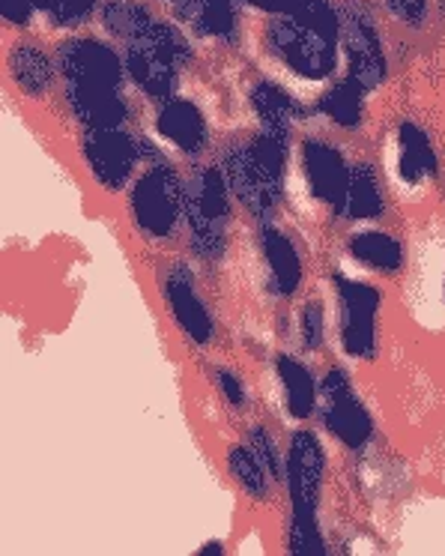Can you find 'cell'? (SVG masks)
Listing matches in <instances>:
<instances>
[{
  "label": "cell",
  "mask_w": 445,
  "mask_h": 556,
  "mask_svg": "<svg viewBox=\"0 0 445 556\" xmlns=\"http://www.w3.org/2000/svg\"><path fill=\"white\" fill-rule=\"evenodd\" d=\"M58 73L63 99L81 129H120L132 121L126 97V61L111 42L97 37H69L58 46Z\"/></svg>",
  "instance_id": "obj_1"
},
{
  "label": "cell",
  "mask_w": 445,
  "mask_h": 556,
  "mask_svg": "<svg viewBox=\"0 0 445 556\" xmlns=\"http://www.w3.org/2000/svg\"><path fill=\"white\" fill-rule=\"evenodd\" d=\"M264 51L293 81L329 85L344 61L341 7L332 0H308L296 13L269 15L264 27Z\"/></svg>",
  "instance_id": "obj_2"
},
{
  "label": "cell",
  "mask_w": 445,
  "mask_h": 556,
  "mask_svg": "<svg viewBox=\"0 0 445 556\" xmlns=\"http://www.w3.org/2000/svg\"><path fill=\"white\" fill-rule=\"evenodd\" d=\"M293 156V132L257 126L252 135L221 153L218 165L230 182V192L245 213L264 222H276L288 194V168Z\"/></svg>",
  "instance_id": "obj_3"
},
{
  "label": "cell",
  "mask_w": 445,
  "mask_h": 556,
  "mask_svg": "<svg viewBox=\"0 0 445 556\" xmlns=\"http://www.w3.org/2000/svg\"><path fill=\"white\" fill-rule=\"evenodd\" d=\"M233 192L218 162L194 165L186 174V237L198 261L216 264L228 252Z\"/></svg>",
  "instance_id": "obj_4"
},
{
  "label": "cell",
  "mask_w": 445,
  "mask_h": 556,
  "mask_svg": "<svg viewBox=\"0 0 445 556\" xmlns=\"http://www.w3.org/2000/svg\"><path fill=\"white\" fill-rule=\"evenodd\" d=\"M192 58V39L186 34V27L165 22V18H156V25L150 27L144 37L123 46L129 85L153 102L177 93L182 73L189 70Z\"/></svg>",
  "instance_id": "obj_5"
},
{
  "label": "cell",
  "mask_w": 445,
  "mask_h": 556,
  "mask_svg": "<svg viewBox=\"0 0 445 556\" xmlns=\"http://www.w3.org/2000/svg\"><path fill=\"white\" fill-rule=\"evenodd\" d=\"M129 218L150 242L170 240L186 225V177L168 156H156L129 182Z\"/></svg>",
  "instance_id": "obj_6"
},
{
  "label": "cell",
  "mask_w": 445,
  "mask_h": 556,
  "mask_svg": "<svg viewBox=\"0 0 445 556\" xmlns=\"http://www.w3.org/2000/svg\"><path fill=\"white\" fill-rule=\"evenodd\" d=\"M165 156L150 138L132 132L129 126L120 129H85L81 135V159L90 177L105 192H123L138 177L150 159Z\"/></svg>",
  "instance_id": "obj_7"
},
{
  "label": "cell",
  "mask_w": 445,
  "mask_h": 556,
  "mask_svg": "<svg viewBox=\"0 0 445 556\" xmlns=\"http://www.w3.org/2000/svg\"><path fill=\"white\" fill-rule=\"evenodd\" d=\"M338 305V348L353 363H373L380 356V315L383 291L373 281L335 273L332 276Z\"/></svg>",
  "instance_id": "obj_8"
},
{
  "label": "cell",
  "mask_w": 445,
  "mask_h": 556,
  "mask_svg": "<svg viewBox=\"0 0 445 556\" xmlns=\"http://www.w3.org/2000/svg\"><path fill=\"white\" fill-rule=\"evenodd\" d=\"M317 419L323 425L326 434L338 440L349 452H365L373 443V434H377L373 413L359 395L356 380L338 365L326 368V375L320 377Z\"/></svg>",
  "instance_id": "obj_9"
},
{
  "label": "cell",
  "mask_w": 445,
  "mask_h": 556,
  "mask_svg": "<svg viewBox=\"0 0 445 556\" xmlns=\"http://www.w3.org/2000/svg\"><path fill=\"white\" fill-rule=\"evenodd\" d=\"M341 54L347 75H353L368 93L380 90L389 78V61L380 27L359 3L341 7Z\"/></svg>",
  "instance_id": "obj_10"
},
{
  "label": "cell",
  "mask_w": 445,
  "mask_h": 556,
  "mask_svg": "<svg viewBox=\"0 0 445 556\" xmlns=\"http://www.w3.org/2000/svg\"><path fill=\"white\" fill-rule=\"evenodd\" d=\"M329 455L314 428H296L284 446V488L290 511H320Z\"/></svg>",
  "instance_id": "obj_11"
},
{
  "label": "cell",
  "mask_w": 445,
  "mask_h": 556,
  "mask_svg": "<svg viewBox=\"0 0 445 556\" xmlns=\"http://www.w3.org/2000/svg\"><path fill=\"white\" fill-rule=\"evenodd\" d=\"M296 165L308 198L335 213L353 174V162L344 153V147H338L332 138L323 135H305L296 147Z\"/></svg>",
  "instance_id": "obj_12"
},
{
  "label": "cell",
  "mask_w": 445,
  "mask_h": 556,
  "mask_svg": "<svg viewBox=\"0 0 445 556\" xmlns=\"http://www.w3.org/2000/svg\"><path fill=\"white\" fill-rule=\"evenodd\" d=\"M162 300H165V308H168L174 327L180 329L194 348H209L216 341V315H213L209 303L201 296L192 266L180 261V264L165 269V276H162Z\"/></svg>",
  "instance_id": "obj_13"
},
{
  "label": "cell",
  "mask_w": 445,
  "mask_h": 556,
  "mask_svg": "<svg viewBox=\"0 0 445 556\" xmlns=\"http://www.w3.org/2000/svg\"><path fill=\"white\" fill-rule=\"evenodd\" d=\"M153 135L182 159H201L213 141V126L206 111L192 97H174L156 102L153 111Z\"/></svg>",
  "instance_id": "obj_14"
},
{
  "label": "cell",
  "mask_w": 445,
  "mask_h": 556,
  "mask_svg": "<svg viewBox=\"0 0 445 556\" xmlns=\"http://www.w3.org/2000/svg\"><path fill=\"white\" fill-rule=\"evenodd\" d=\"M260 257H264L266 291L276 300H293L305 281V257L300 242L276 222L260 225Z\"/></svg>",
  "instance_id": "obj_15"
},
{
  "label": "cell",
  "mask_w": 445,
  "mask_h": 556,
  "mask_svg": "<svg viewBox=\"0 0 445 556\" xmlns=\"http://www.w3.org/2000/svg\"><path fill=\"white\" fill-rule=\"evenodd\" d=\"M440 174V153L431 132L419 121L395 126V180L407 189H421Z\"/></svg>",
  "instance_id": "obj_16"
},
{
  "label": "cell",
  "mask_w": 445,
  "mask_h": 556,
  "mask_svg": "<svg viewBox=\"0 0 445 556\" xmlns=\"http://www.w3.org/2000/svg\"><path fill=\"white\" fill-rule=\"evenodd\" d=\"M344 254L353 264H359L361 269L385 278L400 276L404 266H407V245H404V240L397 233H392V230L377 228V225H365V228L353 230L344 240Z\"/></svg>",
  "instance_id": "obj_17"
},
{
  "label": "cell",
  "mask_w": 445,
  "mask_h": 556,
  "mask_svg": "<svg viewBox=\"0 0 445 556\" xmlns=\"http://www.w3.org/2000/svg\"><path fill=\"white\" fill-rule=\"evenodd\" d=\"M272 371L278 377V387L284 395V410L293 422H308L317 416L320 407V377L302 356L288 351H278L272 356Z\"/></svg>",
  "instance_id": "obj_18"
},
{
  "label": "cell",
  "mask_w": 445,
  "mask_h": 556,
  "mask_svg": "<svg viewBox=\"0 0 445 556\" xmlns=\"http://www.w3.org/2000/svg\"><path fill=\"white\" fill-rule=\"evenodd\" d=\"M180 25L201 39L237 42L240 37V3L237 0H174Z\"/></svg>",
  "instance_id": "obj_19"
},
{
  "label": "cell",
  "mask_w": 445,
  "mask_h": 556,
  "mask_svg": "<svg viewBox=\"0 0 445 556\" xmlns=\"http://www.w3.org/2000/svg\"><path fill=\"white\" fill-rule=\"evenodd\" d=\"M385 210H389V201H385L380 170L373 168V162H353L347 192L335 206V216L353 225H371L385 216Z\"/></svg>",
  "instance_id": "obj_20"
},
{
  "label": "cell",
  "mask_w": 445,
  "mask_h": 556,
  "mask_svg": "<svg viewBox=\"0 0 445 556\" xmlns=\"http://www.w3.org/2000/svg\"><path fill=\"white\" fill-rule=\"evenodd\" d=\"M249 111L264 129H281L293 132L296 123L308 117V109L302 105V99L284 87L276 78H260L249 90Z\"/></svg>",
  "instance_id": "obj_21"
},
{
  "label": "cell",
  "mask_w": 445,
  "mask_h": 556,
  "mask_svg": "<svg viewBox=\"0 0 445 556\" xmlns=\"http://www.w3.org/2000/svg\"><path fill=\"white\" fill-rule=\"evenodd\" d=\"M368 90L353 78V75H341V78H332L326 90L317 99L314 111L329 121L341 132H359L365 126V117H368Z\"/></svg>",
  "instance_id": "obj_22"
},
{
  "label": "cell",
  "mask_w": 445,
  "mask_h": 556,
  "mask_svg": "<svg viewBox=\"0 0 445 556\" xmlns=\"http://www.w3.org/2000/svg\"><path fill=\"white\" fill-rule=\"evenodd\" d=\"M10 73L15 87L30 99H42L54 87L58 78V61L49 58V51L39 49L34 42H18L10 51Z\"/></svg>",
  "instance_id": "obj_23"
},
{
  "label": "cell",
  "mask_w": 445,
  "mask_h": 556,
  "mask_svg": "<svg viewBox=\"0 0 445 556\" xmlns=\"http://www.w3.org/2000/svg\"><path fill=\"white\" fill-rule=\"evenodd\" d=\"M99 25L114 42H135L156 25V15L141 0H105L99 10Z\"/></svg>",
  "instance_id": "obj_24"
},
{
  "label": "cell",
  "mask_w": 445,
  "mask_h": 556,
  "mask_svg": "<svg viewBox=\"0 0 445 556\" xmlns=\"http://www.w3.org/2000/svg\"><path fill=\"white\" fill-rule=\"evenodd\" d=\"M225 467H228L230 479L242 488V494L252 496L254 503H266L269 500L276 479L269 476V470L260 464V458L254 455L245 440L242 443H230L228 452H225Z\"/></svg>",
  "instance_id": "obj_25"
},
{
  "label": "cell",
  "mask_w": 445,
  "mask_h": 556,
  "mask_svg": "<svg viewBox=\"0 0 445 556\" xmlns=\"http://www.w3.org/2000/svg\"><path fill=\"white\" fill-rule=\"evenodd\" d=\"M288 554L293 556H326L323 527H320V511H290L288 515Z\"/></svg>",
  "instance_id": "obj_26"
},
{
  "label": "cell",
  "mask_w": 445,
  "mask_h": 556,
  "mask_svg": "<svg viewBox=\"0 0 445 556\" xmlns=\"http://www.w3.org/2000/svg\"><path fill=\"white\" fill-rule=\"evenodd\" d=\"M99 10V0H37V13L58 30H78L90 25Z\"/></svg>",
  "instance_id": "obj_27"
},
{
  "label": "cell",
  "mask_w": 445,
  "mask_h": 556,
  "mask_svg": "<svg viewBox=\"0 0 445 556\" xmlns=\"http://www.w3.org/2000/svg\"><path fill=\"white\" fill-rule=\"evenodd\" d=\"M296 341L305 356L323 351L326 344V308L320 300H305L296 308Z\"/></svg>",
  "instance_id": "obj_28"
},
{
  "label": "cell",
  "mask_w": 445,
  "mask_h": 556,
  "mask_svg": "<svg viewBox=\"0 0 445 556\" xmlns=\"http://www.w3.org/2000/svg\"><path fill=\"white\" fill-rule=\"evenodd\" d=\"M245 443L252 446V452L260 458L269 476L276 479L278 484H284V448L278 446L276 434L266 428V425L254 422L249 431H245Z\"/></svg>",
  "instance_id": "obj_29"
},
{
  "label": "cell",
  "mask_w": 445,
  "mask_h": 556,
  "mask_svg": "<svg viewBox=\"0 0 445 556\" xmlns=\"http://www.w3.org/2000/svg\"><path fill=\"white\" fill-rule=\"evenodd\" d=\"M213 380H216V389L221 392V399L228 404L230 410H242V407H249V387H245V380H242L240 371H233L230 365H216V371H213Z\"/></svg>",
  "instance_id": "obj_30"
},
{
  "label": "cell",
  "mask_w": 445,
  "mask_h": 556,
  "mask_svg": "<svg viewBox=\"0 0 445 556\" xmlns=\"http://www.w3.org/2000/svg\"><path fill=\"white\" fill-rule=\"evenodd\" d=\"M383 3L389 15L407 27H421L431 13V0H383Z\"/></svg>",
  "instance_id": "obj_31"
},
{
  "label": "cell",
  "mask_w": 445,
  "mask_h": 556,
  "mask_svg": "<svg viewBox=\"0 0 445 556\" xmlns=\"http://www.w3.org/2000/svg\"><path fill=\"white\" fill-rule=\"evenodd\" d=\"M0 13L10 27H27L37 15V0H0Z\"/></svg>",
  "instance_id": "obj_32"
},
{
  "label": "cell",
  "mask_w": 445,
  "mask_h": 556,
  "mask_svg": "<svg viewBox=\"0 0 445 556\" xmlns=\"http://www.w3.org/2000/svg\"><path fill=\"white\" fill-rule=\"evenodd\" d=\"M240 7H249V10H257V13L266 15H288L302 10L308 0H237Z\"/></svg>",
  "instance_id": "obj_33"
},
{
  "label": "cell",
  "mask_w": 445,
  "mask_h": 556,
  "mask_svg": "<svg viewBox=\"0 0 445 556\" xmlns=\"http://www.w3.org/2000/svg\"><path fill=\"white\" fill-rule=\"evenodd\" d=\"M198 554H225V544L221 542H206L198 547Z\"/></svg>",
  "instance_id": "obj_34"
},
{
  "label": "cell",
  "mask_w": 445,
  "mask_h": 556,
  "mask_svg": "<svg viewBox=\"0 0 445 556\" xmlns=\"http://www.w3.org/2000/svg\"><path fill=\"white\" fill-rule=\"evenodd\" d=\"M443 303H445V276H443Z\"/></svg>",
  "instance_id": "obj_35"
}]
</instances>
